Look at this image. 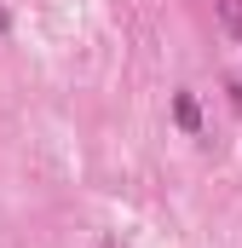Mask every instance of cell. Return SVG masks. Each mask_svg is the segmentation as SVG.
<instances>
[{
  "instance_id": "obj_3",
  "label": "cell",
  "mask_w": 242,
  "mask_h": 248,
  "mask_svg": "<svg viewBox=\"0 0 242 248\" xmlns=\"http://www.w3.org/2000/svg\"><path fill=\"white\" fill-rule=\"evenodd\" d=\"M6 29H12V17H6V6H0V35H6Z\"/></svg>"
},
{
  "instance_id": "obj_1",
  "label": "cell",
  "mask_w": 242,
  "mask_h": 248,
  "mask_svg": "<svg viewBox=\"0 0 242 248\" xmlns=\"http://www.w3.org/2000/svg\"><path fill=\"white\" fill-rule=\"evenodd\" d=\"M173 116H179V127H184V133H196V127H202L196 104H190V93H179V98H173Z\"/></svg>"
},
{
  "instance_id": "obj_2",
  "label": "cell",
  "mask_w": 242,
  "mask_h": 248,
  "mask_svg": "<svg viewBox=\"0 0 242 248\" xmlns=\"http://www.w3.org/2000/svg\"><path fill=\"white\" fill-rule=\"evenodd\" d=\"M219 6H225V17H231V29L242 35V0H219Z\"/></svg>"
},
{
  "instance_id": "obj_4",
  "label": "cell",
  "mask_w": 242,
  "mask_h": 248,
  "mask_svg": "<svg viewBox=\"0 0 242 248\" xmlns=\"http://www.w3.org/2000/svg\"><path fill=\"white\" fill-rule=\"evenodd\" d=\"M104 248H116V243H104Z\"/></svg>"
}]
</instances>
